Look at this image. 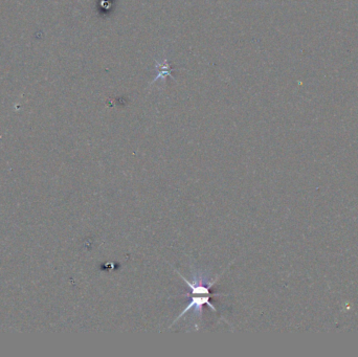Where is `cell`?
<instances>
[{"label":"cell","instance_id":"obj_2","mask_svg":"<svg viewBox=\"0 0 358 357\" xmlns=\"http://www.w3.org/2000/svg\"><path fill=\"white\" fill-rule=\"evenodd\" d=\"M156 67L159 69L160 73H159L158 77H156V78L154 79L153 82H155V81H156L157 79H159V78H163V76H165V75H169V76H171V73L169 72L170 66H169V64H168V62H167L166 60H165V64H163V63L159 64V63H157V62H156Z\"/></svg>","mask_w":358,"mask_h":357},{"label":"cell","instance_id":"obj_1","mask_svg":"<svg viewBox=\"0 0 358 357\" xmlns=\"http://www.w3.org/2000/svg\"><path fill=\"white\" fill-rule=\"evenodd\" d=\"M226 269H224L225 271ZM175 271L178 273L179 276H181V279L184 281V283H186L190 288H191V294H192V297H191V301L190 303L187 305V307L183 309L182 312L176 317V319L173 321V324L172 325H174L176 324V321L179 320L182 316H184V314L188 313L189 311H191L192 309L195 311V313H198L199 314V317L201 318V311H202V307L204 305H207L209 306L214 312H217V309L216 307L211 303V297H212V293H211V288L217 283V281L219 280V278L222 275V273L224 272H221L220 274H218L216 276V279L209 283L207 285H205L201 280H197L196 279L194 282H191L189 280H187L184 276L175 269ZM171 325V326H172Z\"/></svg>","mask_w":358,"mask_h":357}]
</instances>
